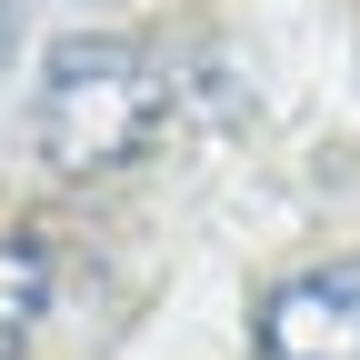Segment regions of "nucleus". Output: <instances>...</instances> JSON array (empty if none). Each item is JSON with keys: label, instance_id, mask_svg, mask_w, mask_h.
I'll list each match as a JSON object with an SVG mask.
<instances>
[{"label": "nucleus", "instance_id": "obj_1", "mask_svg": "<svg viewBox=\"0 0 360 360\" xmlns=\"http://www.w3.org/2000/svg\"><path fill=\"white\" fill-rule=\"evenodd\" d=\"M160 130H170V70L150 51H130L110 30L51 51L40 101H30V141L60 180H120L130 160H150Z\"/></svg>", "mask_w": 360, "mask_h": 360}, {"label": "nucleus", "instance_id": "obj_2", "mask_svg": "<svg viewBox=\"0 0 360 360\" xmlns=\"http://www.w3.org/2000/svg\"><path fill=\"white\" fill-rule=\"evenodd\" d=\"M260 360H360V260L330 270H290L250 321Z\"/></svg>", "mask_w": 360, "mask_h": 360}, {"label": "nucleus", "instance_id": "obj_3", "mask_svg": "<svg viewBox=\"0 0 360 360\" xmlns=\"http://www.w3.org/2000/svg\"><path fill=\"white\" fill-rule=\"evenodd\" d=\"M40 310H51V250L20 240V231H0V360L40 330Z\"/></svg>", "mask_w": 360, "mask_h": 360}]
</instances>
